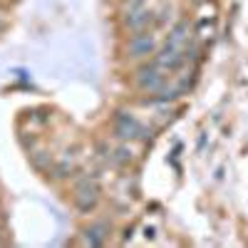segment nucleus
<instances>
[{"mask_svg": "<svg viewBox=\"0 0 248 248\" xmlns=\"http://www.w3.org/2000/svg\"><path fill=\"white\" fill-rule=\"evenodd\" d=\"M117 154H119L117 161H127V159H132V152H129V149H119Z\"/></svg>", "mask_w": 248, "mask_h": 248, "instance_id": "obj_9", "label": "nucleus"}, {"mask_svg": "<svg viewBox=\"0 0 248 248\" xmlns=\"http://www.w3.org/2000/svg\"><path fill=\"white\" fill-rule=\"evenodd\" d=\"M152 20V13L147 10V8H141V10H137V13H129V15H124V25H127L129 30H134V32H139L144 25H147Z\"/></svg>", "mask_w": 248, "mask_h": 248, "instance_id": "obj_5", "label": "nucleus"}, {"mask_svg": "<svg viewBox=\"0 0 248 248\" xmlns=\"http://www.w3.org/2000/svg\"><path fill=\"white\" fill-rule=\"evenodd\" d=\"M107 238V223H94L85 231V243L87 246H102Z\"/></svg>", "mask_w": 248, "mask_h": 248, "instance_id": "obj_6", "label": "nucleus"}, {"mask_svg": "<svg viewBox=\"0 0 248 248\" xmlns=\"http://www.w3.org/2000/svg\"><path fill=\"white\" fill-rule=\"evenodd\" d=\"M154 37L152 35H134L129 40V57H147L154 50Z\"/></svg>", "mask_w": 248, "mask_h": 248, "instance_id": "obj_4", "label": "nucleus"}, {"mask_svg": "<svg viewBox=\"0 0 248 248\" xmlns=\"http://www.w3.org/2000/svg\"><path fill=\"white\" fill-rule=\"evenodd\" d=\"M186 35H189V25H186V23H179L171 32H169V43L171 45H184V40H186Z\"/></svg>", "mask_w": 248, "mask_h": 248, "instance_id": "obj_7", "label": "nucleus"}, {"mask_svg": "<svg viewBox=\"0 0 248 248\" xmlns=\"http://www.w3.org/2000/svg\"><path fill=\"white\" fill-rule=\"evenodd\" d=\"M141 8H147L144 5V0H127V5H124V15H129V13H137Z\"/></svg>", "mask_w": 248, "mask_h": 248, "instance_id": "obj_8", "label": "nucleus"}, {"mask_svg": "<svg viewBox=\"0 0 248 248\" xmlns=\"http://www.w3.org/2000/svg\"><path fill=\"white\" fill-rule=\"evenodd\" d=\"M114 132H117V137H122V139H137V137H141V124L132 117V114H127V112H117V117H114Z\"/></svg>", "mask_w": 248, "mask_h": 248, "instance_id": "obj_3", "label": "nucleus"}, {"mask_svg": "<svg viewBox=\"0 0 248 248\" xmlns=\"http://www.w3.org/2000/svg\"><path fill=\"white\" fill-rule=\"evenodd\" d=\"M167 75L169 72H164L161 67H156L154 62L147 67H141L139 75H137V85L141 90H147V92H156V90H164V85H167Z\"/></svg>", "mask_w": 248, "mask_h": 248, "instance_id": "obj_2", "label": "nucleus"}, {"mask_svg": "<svg viewBox=\"0 0 248 248\" xmlns=\"http://www.w3.org/2000/svg\"><path fill=\"white\" fill-rule=\"evenodd\" d=\"M99 201V189H97V181L94 179H82L75 186V203L79 211H92Z\"/></svg>", "mask_w": 248, "mask_h": 248, "instance_id": "obj_1", "label": "nucleus"}]
</instances>
